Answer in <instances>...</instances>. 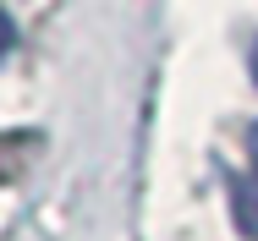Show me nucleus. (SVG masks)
Here are the masks:
<instances>
[{
	"instance_id": "nucleus-1",
	"label": "nucleus",
	"mask_w": 258,
	"mask_h": 241,
	"mask_svg": "<svg viewBox=\"0 0 258 241\" xmlns=\"http://www.w3.org/2000/svg\"><path fill=\"white\" fill-rule=\"evenodd\" d=\"M231 203H236V225L247 236H258V176H242L236 192H231Z\"/></svg>"
},
{
	"instance_id": "nucleus-2",
	"label": "nucleus",
	"mask_w": 258,
	"mask_h": 241,
	"mask_svg": "<svg viewBox=\"0 0 258 241\" xmlns=\"http://www.w3.org/2000/svg\"><path fill=\"white\" fill-rule=\"evenodd\" d=\"M11 33H17V28H11V17H6V11H0V55H6V49H11Z\"/></svg>"
},
{
	"instance_id": "nucleus-3",
	"label": "nucleus",
	"mask_w": 258,
	"mask_h": 241,
	"mask_svg": "<svg viewBox=\"0 0 258 241\" xmlns=\"http://www.w3.org/2000/svg\"><path fill=\"white\" fill-rule=\"evenodd\" d=\"M247 153H253V165H258V121H253V132H247Z\"/></svg>"
},
{
	"instance_id": "nucleus-4",
	"label": "nucleus",
	"mask_w": 258,
	"mask_h": 241,
	"mask_svg": "<svg viewBox=\"0 0 258 241\" xmlns=\"http://www.w3.org/2000/svg\"><path fill=\"white\" fill-rule=\"evenodd\" d=\"M253 77H258V44H253Z\"/></svg>"
}]
</instances>
